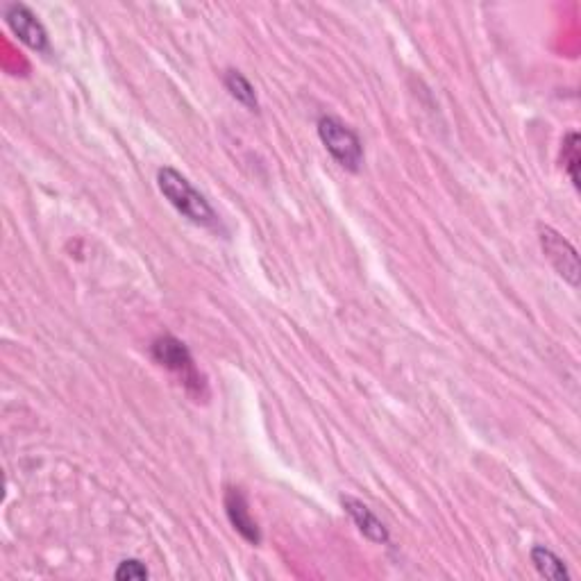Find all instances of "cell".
Instances as JSON below:
<instances>
[{
    "label": "cell",
    "mask_w": 581,
    "mask_h": 581,
    "mask_svg": "<svg viewBox=\"0 0 581 581\" xmlns=\"http://www.w3.org/2000/svg\"><path fill=\"white\" fill-rule=\"evenodd\" d=\"M157 187L162 196L178 209V212L200 227H214L218 223V214L209 200L193 187V184L184 178L180 171L171 166H162L157 171Z\"/></svg>",
    "instance_id": "obj_1"
},
{
    "label": "cell",
    "mask_w": 581,
    "mask_h": 581,
    "mask_svg": "<svg viewBox=\"0 0 581 581\" xmlns=\"http://www.w3.org/2000/svg\"><path fill=\"white\" fill-rule=\"evenodd\" d=\"M318 137H321L327 153L334 157V162L343 166L345 171L357 173L364 164V143H361L359 134L336 116L318 119Z\"/></svg>",
    "instance_id": "obj_2"
},
{
    "label": "cell",
    "mask_w": 581,
    "mask_h": 581,
    "mask_svg": "<svg viewBox=\"0 0 581 581\" xmlns=\"http://www.w3.org/2000/svg\"><path fill=\"white\" fill-rule=\"evenodd\" d=\"M538 241H541V248L545 252V257L554 266L563 280L570 286H579L581 277V266H579V255L572 243L563 237L561 232L554 230L550 225H538Z\"/></svg>",
    "instance_id": "obj_3"
},
{
    "label": "cell",
    "mask_w": 581,
    "mask_h": 581,
    "mask_svg": "<svg viewBox=\"0 0 581 581\" xmlns=\"http://www.w3.org/2000/svg\"><path fill=\"white\" fill-rule=\"evenodd\" d=\"M3 16L7 28L12 30L14 37H19L21 44H25L37 53H48V32L39 16L30 10L25 3H10L3 7Z\"/></svg>",
    "instance_id": "obj_4"
},
{
    "label": "cell",
    "mask_w": 581,
    "mask_h": 581,
    "mask_svg": "<svg viewBox=\"0 0 581 581\" xmlns=\"http://www.w3.org/2000/svg\"><path fill=\"white\" fill-rule=\"evenodd\" d=\"M150 350H153V359L157 361L159 366H164V368L171 370V373L180 375L187 386H191V384L200 386L198 370H196V366H193L191 352L180 339H175V336H171V334H164L153 341V348Z\"/></svg>",
    "instance_id": "obj_5"
},
{
    "label": "cell",
    "mask_w": 581,
    "mask_h": 581,
    "mask_svg": "<svg viewBox=\"0 0 581 581\" xmlns=\"http://www.w3.org/2000/svg\"><path fill=\"white\" fill-rule=\"evenodd\" d=\"M225 513H227V520H230V525L237 529L241 538H246V541L252 545L261 543L259 525H257V520L252 518L248 498L241 488L230 486L225 491Z\"/></svg>",
    "instance_id": "obj_6"
},
{
    "label": "cell",
    "mask_w": 581,
    "mask_h": 581,
    "mask_svg": "<svg viewBox=\"0 0 581 581\" xmlns=\"http://www.w3.org/2000/svg\"><path fill=\"white\" fill-rule=\"evenodd\" d=\"M341 507L345 513H348L350 520L355 522L359 532L368 538V541L380 543V545L391 541L389 529H386L384 522L375 516V511L370 509L368 504H364L357 498H352V495H343Z\"/></svg>",
    "instance_id": "obj_7"
},
{
    "label": "cell",
    "mask_w": 581,
    "mask_h": 581,
    "mask_svg": "<svg viewBox=\"0 0 581 581\" xmlns=\"http://www.w3.org/2000/svg\"><path fill=\"white\" fill-rule=\"evenodd\" d=\"M529 557H532L534 568L538 570V575L541 577L552 579V581H568L570 579L566 563H563L559 554H554L550 547L536 545V547H532V554H529Z\"/></svg>",
    "instance_id": "obj_8"
},
{
    "label": "cell",
    "mask_w": 581,
    "mask_h": 581,
    "mask_svg": "<svg viewBox=\"0 0 581 581\" xmlns=\"http://www.w3.org/2000/svg\"><path fill=\"white\" fill-rule=\"evenodd\" d=\"M223 84L225 89L230 91V96L241 103L250 112H259V100H257V91L252 87V82L243 75L241 71H225L223 75Z\"/></svg>",
    "instance_id": "obj_9"
},
{
    "label": "cell",
    "mask_w": 581,
    "mask_h": 581,
    "mask_svg": "<svg viewBox=\"0 0 581 581\" xmlns=\"http://www.w3.org/2000/svg\"><path fill=\"white\" fill-rule=\"evenodd\" d=\"M561 162L563 168H566V173L570 175V182L575 184V189L581 187L579 182V166H581V155H579V134L577 132H568L566 137H563L561 143Z\"/></svg>",
    "instance_id": "obj_10"
},
{
    "label": "cell",
    "mask_w": 581,
    "mask_h": 581,
    "mask_svg": "<svg viewBox=\"0 0 581 581\" xmlns=\"http://www.w3.org/2000/svg\"><path fill=\"white\" fill-rule=\"evenodd\" d=\"M114 577L119 579V581H143V579L150 577V572L139 559H125V561L119 563V568H116Z\"/></svg>",
    "instance_id": "obj_11"
}]
</instances>
